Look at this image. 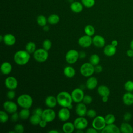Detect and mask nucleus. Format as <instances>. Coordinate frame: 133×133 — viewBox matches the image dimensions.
Masks as SVG:
<instances>
[{
    "label": "nucleus",
    "mask_w": 133,
    "mask_h": 133,
    "mask_svg": "<svg viewBox=\"0 0 133 133\" xmlns=\"http://www.w3.org/2000/svg\"><path fill=\"white\" fill-rule=\"evenodd\" d=\"M30 59V53L26 50L17 51L14 55V60L15 63L20 65L26 64Z\"/></svg>",
    "instance_id": "1"
},
{
    "label": "nucleus",
    "mask_w": 133,
    "mask_h": 133,
    "mask_svg": "<svg viewBox=\"0 0 133 133\" xmlns=\"http://www.w3.org/2000/svg\"><path fill=\"white\" fill-rule=\"evenodd\" d=\"M58 103L62 107L68 108L72 103L73 99L71 95L66 91H61L57 96Z\"/></svg>",
    "instance_id": "2"
},
{
    "label": "nucleus",
    "mask_w": 133,
    "mask_h": 133,
    "mask_svg": "<svg viewBox=\"0 0 133 133\" xmlns=\"http://www.w3.org/2000/svg\"><path fill=\"white\" fill-rule=\"evenodd\" d=\"M17 103L22 108H30L33 104V99L28 94H22L17 98Z\"/></svg>",
    "instance_id": "3"
},
{
    "label": "nucleus",
    "mask_w": 133,
    "mask_h": 133,
    "mask_svg": "<svg viewBox=\"0 0 133 133\" xmlns=\"http://www.w3.org/2000/svg\"><path fill=\"white\" fill-rule=\"evenodd\" d=\"M95 72V66L90 62L83 63L80 68L81 74L85 77L91 76Z\"/></svg>",
    "instance_id": "4"
},
{
    "label": "nucleus",
    "mask_w": 133,
    "mask_h": 133,
    "mask_svg": "<svg viewBox=\"0 0 133 133\" xmlns=\"http://www.w3.org/2000/svg\"><path fill=\"white\" fill-rule=\"evenodd\" d=\"M33 57L36 61L44 62L48 59V53L47 50L44 48H39L36 49L33 52Z\"/></svg>",
    "instance_id": "5"
},
{
    "label": "nucleus",
    "mask_w": 133,
    "mask_h": 133,
    "mask_svg": "<svg viewBox=\"0 0 133 133\" xmlns=\"http://www.w3.org/2000/svg\"><path fill=\"white\" fill-rule=\"evenodd\" d=\"M79 58V52L75 49L69 50L66 54L65 60L69 64L75 63Z\"/></svg>",
    "instance_id": "6"
},
{
    "label": "nucleus",
    "mask_w": 133,
    "mask_h": 133,
    "mask_svg": "<svg viewBox=\"0 0 133 133\" xmlns=\"http://www.w3.org/2000/svg\"><path fill=\"white\" fill-rule=\"evenodd\" d=\"M106 125L104 117L102 116H96L92 122V127L97 130H102Z\"/></svg>",
    "instance_id": "7"
},
{
    "label": "nucleus",
    "mask_w": 133,
    "mask_h": 133,
    "mask_svg": "<svg viewBox=\"0 0 133 133\" xmlns=\"http://www.w3.org/2000/svg\"><path fill=\"white\" fill-rule=\"evenodd\" d=\"M41 117L47 123L52 122L56 117L55 112L51 109H46L43 110Z\"/></svg>",
    "instance_id": "8"
},
{
    "label": "nucleus",
    "mask_w": 133,
    "mask_h": 133,
    "mask_svg": "<svg viewBox=\"0 0 133 133\" xmlns=\"http://www.w3.org/2000/svg\"><path fill=\"white\" fill-rule=\"evenodd\" d=\"M71 95L73 99V101L76 103H79L83 101L85 96L83 90L79 88L74 89L72 91Z\"/></svg>",
    "instance_id": "9"
},
{
    "label": "nucleus",
    "mask_w": 133,
    "mask_h": 133,
    "mask_svg": "<svg viewBox=\"0 0 133 133\" xmlns=\"http://www.w3.org/2000/svg\"><path fill=\"white\" fill-rule=\"evenodd\" d=\"M73 124L76 129L83 130L87 127L88 125V121L83 116H79L74 121Z\"/></svg>",
    "instance_id": "10"
},
{
    "label": "nucleus",
    "mask_w": 133,
    "mask_h": 133,
    "mask_svg": "<svg viewBox=\"0 0 133 133\" xmlns=\"http://www.w3.org/2000/svg\"><path fill=\"white\" fill-rule=\"evenodd\" d=\"M79 45L83 48H87L90 47L92 44V38L90 36L85 35L81 36L78 41Z\"/></svg>",
    "instance_id": "11"
},
{
    "label": "nucleus",
    "mask_w": 133,
    "mask_h": 133,
    "mask_svg": "<svg viewBox=\"0 0 133 133\" xmlns=\"http://www.w3.org/2000/svg\"><path fill=\"white\" fill-rule=\"evenodd\" d=\"M3 108L6 112L11 114L17 112L18 109L17 104L10 100H8L4 102Z\"/></svg>",
    "instance_id": "12"
},
{
    "label": "nucleus",
    "mask_w": 133,
    "mask_h": 133,
    "mask_svg": "<svg viewBox=\"0 0 133 133\" xmlns=\"http://www.w3.org/2000/svg\"><path fill=\"white\" fill-rule=\"evenodd\" d=\"M5 84L8 89L14 90L18 86V81L15 77L13 76H8L5 81Z\"/></svg>",
    "instance_id": "13"
},
{
    "label": "nucleus",
    "mask_w": 133,
    "mask_h": 133,
    "mask_svg": "<svg viewBox=\"0 0 133 133\" xmlns=\"http://www.w3.org/2000/svg\"><path fill=\"white\" fill-rule=\"evenodd\" d=\"M70 117V112L68 108L62 107L58 112V117L63 122L68 121Z\"/></svg>",
    "instance_id": "14"
},
{
    "label": "nucleus",
    "mask_w": 133,
    "mask_h": 133,
    "mask_svg": "<svg viewBox=\"0 0 133 133\" xmlns=\"http://www.w3.org/2000/svg\"><path fill=\"white\" fill-rule=\"evenodd\" d=\"M102 133H119L120 129L115 125L112 124L106 125V126L101 130Z\"/></svg>",
    "instance_id": "15"
},
{
    "label": "nucleus",
    "mask_w": 133,
    "mask_h": 133,
    "mask_svg": "<svg viewBox=\"0 0 133 133\" xmlns=\"http://www.w3.org/2000/svg\"><path fill=\"white\" fill-rule=\"evenodd\" d=\"M87 108L86 104L84 102L77 103L75 107V112L79 116H84L87 113Z\"/></svg>",
    "instance_id": "16"
},
{
    "label": "nucleus",
    "mask_w": 133,
    "mask_h": 133,
    "mask_svg": "<svg viewBox=\"0 0 133 133\" xmlns=\"http://www.w3.org/2000/svg\"><path fill=\"white\" fill-rule=\"evenodd\" d=\"M105 39L103 37L99 35H96L92 38V44L95 46L101 48L105 45Z\"/></svg>",
    "instance_id": "17"
},
{
    "label": "nucleus",
    "mask_w": 133,
    "mask_h": 133,
    "mask_svg": "<svg viewBox=\"0 0 133 133\" xmlns=\"http://www.w3.org/2000/svg\"><path fill=\"white\" fill-rule=\"evenodd\" d=\"M16 41V37L12 34L8 33L3 36V42L7 46H11L14 45L15 44Z\"/></svg>",
    "instance_id": "18"
},
{
    "label": "nucleus",
    "mask_w": 133,
    "mask_h": 133,
    "mask_svg": "<svg viewBox=\"0 0 133 133\" xmlns=\"http://www.w3.org/2000/svg\"><path fill=\"white\" fill-rule=\"evenodd\" d=\"M98 84L97 79L94 76L90 77L87 79L86 82V87L89 90L94 89L96 88Z\"/></svg>",
    "instance_id": "19"
},
{
    "label": "nucleus",
    "mask_w": 133,
    "mask_h": 133,
    "mask_svg": "<svg viewBox=\"0 0 133 133\" xmlns=\"http://www.w3.org/2000/svg\"><path fill=\"white\" fill-rule=\"evenodd\" d=\"M116 48L115 46H114L112 44L108 45L105 46L103 49V52L105 55L109 57H111L115 54Z\"/></svg>",
    "instance_id": "20"
},
{
    "label": "nucleus",
    "mask_w": 133,
    "mask_h": 133,
    "mask_svg": "<svg viewBox=\"0 0 133 133\" xmlns=\"http://www.w3.org/2000/svg\"><path fill=\"white\" fill-rule=\"evenodd\" d=\"M70 8L73 12L79 13L83 10V5L77 1L73 2L70 5Z\"/></svg>",
    "instance_id": "21"
},
{
    "label": "nucleus",
    "mask_w": 133,
    "mask_h": 133,
    "mask_svg": "<svg viewBox=\"0 0 133 133\" xmlns=\"http://www.w3.org/2000/svg\"><path fill=\"white\" fill-rule=\"evenodd\" d=\"M45 104L49 108H53L58 103L57 98L53 96H48L46 97L45 101Z\"/></svg>",
    "instance_id": "22"
},
{
    "label": "nucleus",
    "mask_w": 133,
    "mask_h": 133,
    "mask_svg": "<svg viewBox=\"0 0 133 133\" xmlns=\"http://www.w3.org/2000/svg\"><path fill=\"white\" fill-rule=\"evenodd\" d=\"M11 70L12 65L9 62H4L2 64L1 66V71L3 74H9Z\"/></svg>",
    "instance_id": "23"
},
{
    "label": "nucleus",
    "mask_w": 133,
    "mask_h": 133,
    "mask_svg": "<svg viewBox=\"0 0 133 133\" xmlns=\"http://www.w3.org/2000/svg\"><path fill=\"white\" fill-rule=\"evenodd\" d=\"M123 101L125 104L130 105L133 104V94L131 92L125 93L123 97Z\"/></svg>",
    "instance_id": "24"
},
{
    "label": "nucleus",
    "mask_w": 133,
    "mask_h": 133,
    "mask_svg": "<svg viewBox=\"0 0 133 133\" xmlns=\"http://www.w3.org/2000/svg\"><path fill=\"white\" fill-rule=\"evenodd\" d=\"M97 91L98 94L101 97L109 96L110 95V89L105 85H100L98 87Z\"/></svg>",
    "instance_id": "25"
},
{
    "label": "nucleus",
    "mask_w": 133,
    "mask_h": 133,
    "mask_svg": "<svg viewBox=\"0 0 133 133\" xmlns=\"http://www.w3.org/2000/svg\"><path fill=\"white\" fill-rule=\"evenodd\" d=\"M75 128L74 124L71 122H66L62 126L63 131L65 133H72Z\"/></svg>",
    "instance_id": "26"
},
{
    "label": "nucleus",
    "mask_w": 133,
    "mask_h": 133,
    "mask_svg": "<svg viewBox=\"0 0 133 133\" xmlns=\"http://www.w3.org/2000/svg\"><path fill=\"white\" fill-rule=\"evenodd\" d=\"M121 132L123 133H132L133 132L132 127L127 123H123L120 126Z\"/></svg>",
    "instance_id": "27"
},
{
    "label": "nucleus",
    "mask_w": 133,
    "mask_h": 133,
    "mask_svg": "<svg viewBox=\"0 0 133 133\" xmlns=\"http://www.w3.org/2000/svg\"><path fill=\"white\" fill-rule=\"evenodd\" d=\"M64 74L68 78H72L75 75V69L71 66H66L64 68L63 70Z\"/></svg>",
    "instance_id": "28"
},
{
    "label": "nucleus",
    "mask_w": 133,
    "mask_h": 133,
    "mask_svg": "<svg viewBox=\"0 0 133 133\" xmlns=\"http://www.w3.org/2000/svg\"><path fill=\"white\" fill-rule=\"evenodd\" d=\"M59 21V16L56 14H51L47 18V21L50 24H56L58 23Z\"/></svg>",
    "instance_id": "29"
},
{
    "label": "nucleus",
    "mask_w": 133,
    "mask_h": 133,
    "mask_svg": "<svg viewBox=\"0 0 133 133\" xmlns=\"http://www.w3.org/2000/svg\"><path fill=\"white\" fill-rule=\"evenodd\" d=\"M42 120V117L41 116H39L36 114H33L30 117V122L31 124L34 126L39 125L41 121Z\"/></svg>",
    "instance_id": "30"
},
{
    "label": "nucleus",
    "mask_w": 133,
    "mask_h": 133,
    "mask_svg": "<svg viewBox=\"0 0 133 133\" xmlns=\"http://www.w3.org/2000/svg\"><path fill=\"white\" fill-rule=\"evenodd\" d=\"M20 118L21 119H26L29 117L30 116V111L29 109L23 108L19 113Z\"/></svg>",
    "instance_id": "31"
},
{
    "label": "nucleus",
    "mask_w": 133,
    "mask_h": 133,
    "mask_svg": "<svg viewBox=\"0 0 133 133\" xmlns=\"http://www.w3.org/2000/svg\"><path fill=\"white\" fill-rule=\"evenodd\" d=\"M25 50L30 54L33 53L36 50V45L33 42H28L25 46Z\"/></svg>",
    "instance_id": "32"
},
{
    "label": "nucleus",
    "mask_w": 133,
    "mask_h": 133,
    "mask_svg": "<svg viewBox=\"0 0 133 133\" xmlns=\"http://www.w3.org/2000/svg\"><path fill=\"white\" fill-rule=\"evenodd\" d=\"M47 22V19L44 15H39L37 18V24L43 27L45 25H46Z\"/></svg>",
    "instance_id": "33"
},
{
    "label": "nucleus",
    "mask_w": 133,
    "mask_h": 133,
    "mask_svg": "<svg viewBox=\"0 0 133 133\" xmlns=\"http://www.w3.org/2000/svg\"><path fill=\"white\" fill-rule=\"evenodd\" d=\"M100 59L99 56L97 54L92 55L89 58V62L94 66L98 65L100 62Z\"/></svg>",
    "instance_id": "34"
},
{
    "label": "nucleus",
    "mask_w": 133,
    "mask_h": 133,
    "mask_svg": "<svg viewBox=\"0 0 133 133\" xmlns=\"http://www.w3.org/2000/svg\"><path fill=\"white\" fill-rule=\"evenodd\" d=\"M84 32L85 34L89 36H92L95 32L94 27L91 25H87L85 27Z\"/></svg>",
    "instance_id": "35"
},
{
    "label": "nucleus",
    "mask_w": 133,
    "mask_h": 133,
    "mask_svg": "<svg viewBox=\"0 0 133 133\" xmlns=\"http://www.w3.org/2000/svg\"><path fill=\"white\" fill-rule=\"evenodd\" d=\"M105 121L107 125L113 124L115 121V116L112 114H108L104 117Z\"/></svg>",
    "instance_id": "36"
},
{
    "label": "nucleus",
    "mask_w": 133,
    "mask_h": 133,
    "mask_svg": "<svg viewBox=\"0 0 133 133\" xmlns=\"http://www.w3.org/2000/svg\"><path fill=\"white\" fill-rule=\"evenodd\" d=\"M8 115L7 112L4 111H0V122L5 123L8 120Z\"/></svg>",
    "instance_id": "37"
},
{
    "label": "nucleus",
    "mask_w": 133,
    "mask_h": 133,
    "mask_svg": "<svg viewBox=\"0 0 133 133\" xmlns=\"http://www.w3.org/2000/svg\"><path fill=\"white\" fill-rule=\"evenodd\" d=\"M82 3L85 7L91 8L93 7L95 4V0H81Z\"/></svg>",
    "instance_id": "38"
},
{
    "label": "nucleus",
    "mask_w": 133,
    "mask_h": 133,
    "mask_svg": "<svg viewBox=\"0 0 133 133\" xmlns=\"http://www.w3.org/2000/svg\"><path fill=\"white\" fill-rule=\"evenodd\" d=\"M125 89L128 92H131L133 91V82L131 81H127L124 85Z\"/></svg>",
    "instance_id": "39"
},
{
    "label": "nucleus",
    "mask_w": 133,
    "mask_h": 133,
    "mask_svg": "<svg viewBox=\"0 0 133 133\" xmlns=\"http://www.w3.org/2000/svg\"><path fill=\"white\" fill-rule=\"evenodd\" d=\"M51 42L49 39H45L43 43V47L44 49L46 50H49L51 47Z\"/></svg>",
    "instance_id": "40"
},
{
    "label": "nucleus",
    "mask_w": 133,
    "mask_h": 133,
    "mask_svg": "<svg viewBox=\"0 0 133 133\" xmlns=\"http://www.w3.org/2000/svg\"><path fill=\"white\" fill-rule=\"evenodd\" d=\"M24 130L23 126L21 124H17L14 127V130L16 131V132L18 133H22L23 132Z\"/></svg>",
    "instance_id": "41"
},
{
    "label": "nucleus",
    "mask_w": 133,
    "mask_h": 133,
    "mask_svg": "<svg viewBox=\"0 0 133 133\" xmlns=\"http://www.w3.org/2000/svg\"><path fill=\"white\" fill-rule=\"evenodd\" d=\"M83 102L86 104H89L92 101V98L90 95H85L83 99Z\"/></svg>",
    "instance_id": "42"
},
{
    "label": "nucleus",
    "mask_w": 133,
    "mask_h": 133,
    "mask_svg": "<svg viewBox=\"0 0 133 133\" xmlns=\"http://www.w3.org/2000/svg\"><path fill=\"white\" fill-rule=\"evenodd\" d=\"M86 115L89 118H95L96 116V112L93 109L88 110L87 111Z\"/></svg>",
    "instance_id": "43"
},
{
    "label": "nucleus",
    "mask_w": 133,
    "mask_h": 133,
    "mask_svg": "<svg viewBox=\"0 0 133 133\" xmlns=\"http://www.w3.org/2000/svg\"><path fill=\"white\" fill-rule=\"evenodd\" d=\"M16 96V93L13 90H10L7 93V97L10 100L13 99Z\"/></svg>",
    "instance_id": "44"
},
{
    "label": "nucleus",
    "mask_w": 133,
    "mask_h": 133,
    "mask_svg": "<svg viewBox=\"0 0 133 133\" xmlns=\"http://www.w3.org/2000/svg\"><path fill=\"white\" fill-rule=\"evenodd\" d=\"M19 118H20L19 114V113H17L16 112H15V113H13L11 116V119L13 122L17 121L18 120Z\"/></svg>",
    "instance_id": "45"
},
{
    "label": "nucleus",
    "mask_w": 133,
    "mask_h": 133,
    "mask_svg": "<svg viewBox=\"0 0 133 133\" xmlns=\"http://www.w3.org/2000/svg\"><path fill=\"white\" fill-rule=\"evenodd\" d=\"M43 111L42 110L41 108H36L34 110V111H33V114H36V115H38L41 116L42 114L43 113Z\"/></svg>",
    "instance_id": "46"
},
{
    "label": "nucleus",
    "mask_w": 133,
    "mask_h": 133,
    "mask_svg": "<svg viewBox=\"0 0 133 133\" xmlns=\"http://www.w3.org/2000/svg\"><path fill=\"white\" fill-rule=\"evenodd\" d=\"M131 118V114L129 112H126L124 115V119L125 121H129Z\"/></svg>",
    "instance_id": "47"
},
{
    "label": "nucleus",
    "mask_w": 133,
    "mask_h": 133,
    "mask_svg": "<svg viewBox=\"0 0 133 133\" xmlns=\"http://www.w3.org/2000/svg\"><path fill=\"white\" fill-rule=\"evenodd\" d=\"M102 71V67L100 65H97L95 66V71L97 73H100Z\"/></svg>",
    "instance_id": "48"
},
{
    "label": "nucleus",
    "mask_w": 133,
    "mask_h": 133,
    "mask_svg": "<svg viewBox=\"0 0 133 133\" xmlns=\"http://www.w3.org/2000/svg\"><path fill=\"white\" fill-rule=\"evenodd\" d=\"M86 132H87V133H97L98 131H97V130H96L95 128L92 127V128H88L86 130Z\"/></svg>",
    "instance_id": "49"
},
{
    "label": "nucleus",
    "mask_w": 133,
    "mask_h": 133,
    "mask_svg": "<svg viewBox=\"0 0 133 133\" xmlns=\"http://www.w3.org/2000/svg\"><path fill=\"white\" fill-rule=\"evenodd\" d=\"M47 123V122H46L45 121L42 119V120L41 121V122L39 124V126L42 128H44V127H45L46 126Z\"/></svg>",
    "instance_id": "50"
},
{
    "label": "nucleus",
    "mask_w": 133,
    "mask_h": 133,
    "mask_svg": "<svg viewBox=\"0 0 133 133\" xmlns=\"http://www.w3.org/2000/svg\"><path fill=\"white\" fill-rule=\"evenodd\" d=\"M126 55L129 57H133V50L132 49H128L126 52Z\"/></svg>",
    "instance_id": "51"
},
{
    "label": "nucleus",
    "mask_w": 133,
    "mask_h": 133,
    "mask_svg": "<svg viewBox=\"0 0 133 133\" xmlns=\"http://www.w3.org/2000/svg\"><path fill=\"white\" fill-rule=\"evenodd\" d=\"M86 53L84 51H81L79 52V58L81 59L85 58L86 57Z\"/></svg>",
    "instance_id": "52"
},
{
    "label": "nucleus",
    "mask_w": 133,
    "mask_h": 133,
    "mask_svg": "<svg viewBox=\"0 0 133 133\" xmlns=\"http://www.w3.org/2000/svg\"><path fill=\"white\" fill-rule=\"evenodd\" d=\"M111 44L112 45H113L114 46L116 47L117 46V45H118V42H117V41L116 40H113V41H112Z\"/></svg>",
    "instance_id": "53"
},
{
    "label": "nucleus",
    "mask_w": 133,
    "mask_h": 133,
    "mask_svg": "<svg viewBox=\"0 0 133 133\" xmlns=\"http://www.w3.org/2000/svg\"><path fill=\"white\" fill-rule=\"evenodd\" d=\"M102 100L103 102H106L108 100V96H103L102 97Z\"/></svg>",
    "instance_id": "54"
},
{
    "label": "nucleus",
    "mask_w": 133,
    "mask_h": 133,
    "mask_svg": "<svg viewBox=\"0 0 133 133\" xmlns=\"http://www.w3.org/2000/svg\"><path fill=\"white\" fill-rule=\"evenodd\" d=\"M49 29V28L48 26H47V25H45L44 26H43V30L45 31H48Z\"/></svg>",
    "instance_id": "55"
},
{
    "label": "nucleus",
    "mask_w": 133,
    "mask_h": 133,
    "mask_svg": "<svg viewBox=\"0 0 133 133\" xmlns=\"http://www.w3.org/2000/svg\"><path fill=\"white\" fill-rule=\"evenodd\" d=\"M48 132L49 133H58V131L57 130H50L48 131Z\"/></svg>",
    "instance_id": "56"
},
{
    "label": "nucleus",
    "mask_w": 133,
    "mask_h": 133,
    "mask_svg": "<svg viewBox=\"0 0 133 133\" xmlns=\"http://www.w3.org/2000/svg\"><path fill=\"white\" fill-rule=\"evenodd\" d=\"M130 47L131 49H132L133 50V40H132V41H131V42H130Z\"/></svg>",
    "instance_id": "57"
},
{
    "label": "nucleus",
    "mask_w": 133,
    "mask_h": 133,
    "mask_svg": "<svg viewBox=\"0 0 133 133\" xmlns=\"http://www.w3.org/2000/svg\"><path fill=\"white\" fill-rule=\"evenodd\" d=\"M76 132L77 133H82V132H83V130H82V129H77Z\"/></svg>",
    "instance_id": "58"
},
{
    "label": "nucleus",
    "mask_w": 133,
    "mask_h": 133,
    "mask_svg": "<svg viewBox=\"0 0 133 133\" xmlns=\"http://www.w3.org/2000/svg\"><path fill=\"white\" fill-rule=\"evenodd\" d=\"M68 108L70 110V109H72V108H73V105H72V104H71V105H70L68 107Z\"/></svg>",
    "instance_id": "59"
},
{
    "label": "nucleus",
    "mask_w": 133,
    "mask_h": 133,
    "mask_svg": "<svg viewBox=\"0 0 133 133\" xmlns=\"http://www.w3.org/2000/svg\"><path fill=\"white\" fill-rule=\"evenodd\" d=\"M0 41L2 42V41H3V36L2 35L0 36Z\"/></svg>",
    "instance_id": "60"
},
{
    "label": "nucleus",
    "mask_w": 133,
    "mask_h": 133,
    "mask_svg": "<svg viewBox=\"0 0 133 133\" xmlns=\"http://www.w3.org/2000/svg\"><path fill=\"white\" fill-rule=\"evenodd\" d=\"M9 132H12V133H15V132H16V131L14 130V131H9Z\"/></svg>",
    "instance_id": "61"
},
{
    "label": "nucleus",
    "mask_w": 133,
    "mask_h": 133,
    "mask_svg": "<svg viewBox=\"0 0 133 133\" xmlns=\"http://www.w3.org/2000/svg\"><path fill=\"white\" fill-rule=\"evenodd\" d=\"M132 58H133V57H132Z\"/></svg>",
    "instance_id": "62"
}]
</instances>
